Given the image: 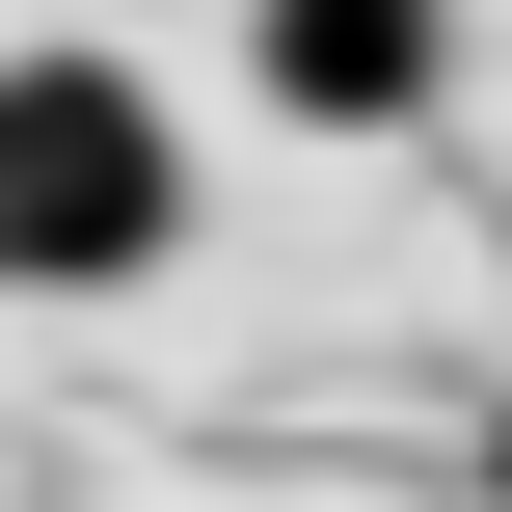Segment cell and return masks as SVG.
Masks as SVG:
<instances>
[{
  "label": "cell",
  "instance_id": "1",
  "mask_svg": "<svg viewBox=\"0 0 512 512\" xmlns=\"http://www.w3.org/2000/svg\"><path fill=\"white\" fill-rule=\"evenodd\" d=\"M189 243V135L81 54V27H27L0 54V270L27 297H108V270H162Z\"/></svg>",
  "mask_w": 512,
  "mask_h": 512
},
{
  "label": "cell",
  "instance_id": "2",
  "mask_svg": "<svg viewBox=\"0 0 512 512\" xmlns=\"http://www.w3.org/2000/svg\"><path fill=\"white\" fill-rule=\"evenodd\" d=\"M243 54H270V108H351V135H378V108H432V81H459V27H432V0H270V27H243Z\"/></svg>",
  "mask_w": 512,
  "mask_h": 512
},
{
  "label": "cell",
  "instance_id": "3",
  "mask_svg": "<svg viewBox=\"0 0 512 512\" xmlns=\"http://www.w3.org/2000/svg\"><path fill=\"white\" fill-rule=\"evenodd\" d=\"M486 486H512V432H486Z\"/></svg>",
  "mask_w": 512,
  "mask_h": 512
}]
</instances>
